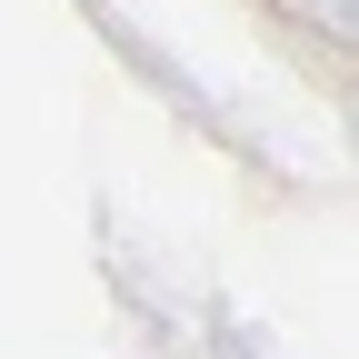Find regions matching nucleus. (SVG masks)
<instances>
[]
</instances>
